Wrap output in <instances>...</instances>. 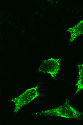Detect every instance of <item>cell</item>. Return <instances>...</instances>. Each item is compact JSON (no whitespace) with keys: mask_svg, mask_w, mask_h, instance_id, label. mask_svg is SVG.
<instances>
[{"mask_svg":"<svg viewBox=\"0 0 83 125\" xmlns=\"http://www.w3.org/2000/svg\"><path fill=\"white\" fill-rule=\"evenodd\" d=\"M40 113L41 115L57 116L65 118L79 119L83 116V113L73 107L67 100L57 108L44 111Z\"/></svg>","mask_w":83,"mask_h":125,"instance_id":"cell-1","label":"cell"},{"mask_svg":"<svg viewBox=\"0 0 83 125\" xmlns=\"http://www.w3.org/2000/svg\"><path fill=\"white\" fill-rule=\"evenodd\" d=\"M38 87V85L29 89L18 97L12 99L11 101L13 102L15 105L14 112H17L23 106L39 96L37 92Z\"/></svg>","mask_w":83,"mask_h":125,"instance_id":"cell-2","label":"cell"},{"mask_svg":"<svg viewBox=\"0 0 83 125\" xmlns=\"http://www.w3.org/2000/svg\"><path fill=\"white\" fill-rule=\"evenodd\" d=\"M60 59L53 58L44 60L38 68V71L44 73L49 74L53 78H55L60 69Z\"/></svg>","mask_w":83,"mask_h":125,"instance_id":"cell-3","label":"cell"},{"mask_svg":"<svg viewBox=\"0 0 83 125\" xmlns=\"http://www.w3.org/2000/svg\"><path fill=\"white\" fill-rule=\"evenodd\" d=\"M66 31L70 33V42L72 43L83 34V19L74 27L68 28Z\"/></svg>","mask_w":83,"mask_h":125,"instance_id":"cell-4","label":"cell"},{"mask_svg":"<svg viewBox=\"0 0 83 125\" xmlns=\"http://www.w3.org/2000/svg\"><path fill=\"white\" fill-rule=\"evenodd\" d=\"M78 70V81L75 84L77 88L75 94H77L80 91L83 90V63L77 65Z\"/></svg>","mask_w":83,"mask_h":125,"instance_id":"cell-5","label":"cell"}]
</instances>
